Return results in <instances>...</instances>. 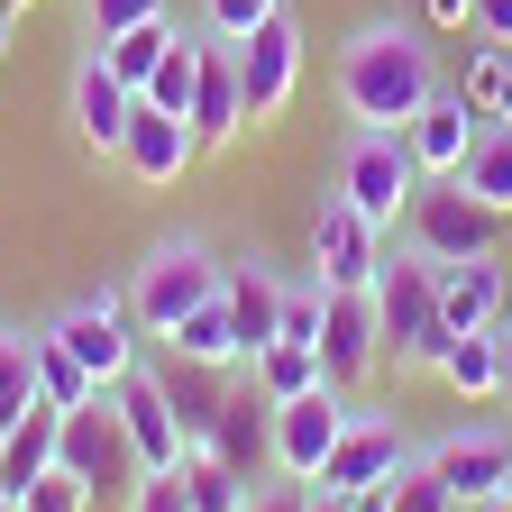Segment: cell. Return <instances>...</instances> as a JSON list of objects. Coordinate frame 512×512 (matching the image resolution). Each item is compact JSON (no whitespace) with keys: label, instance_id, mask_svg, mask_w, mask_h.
I'll return each mask as SVG.
<instances>
[{"label":"cell","instance_id":"cell-1","mask_svg":"<svg viewBox=\"0 0 512 512\" xmlns=\"http://www.w3.org/2000/svg\"><path fill=\"white\" fill-rule=\"evenodd\" d=\"M330 83H339V110L357 128H412L421 101L439 92V64H430L412 19H366V28L339 37V74Z\"/></svg>","mask_w":512,"mask_h":512},{"label":"cell","instance_id":"cell-2","mask_svg":"<svg viewBox=\"0 0 512 512\" xmlns=\"http://www.w3.org/2000/svg\"><path fill=\"white\" fill-rule=\"evenodd\" d=\"M375 320H384V357H394L403 375H439L448 357V320H439V266L421 247H384V266H375Z\"/></svg>","mask_w":512,"mask_h":512},{"label":"cell","instance_id":"cell-3","mask_svg":"<svg viewBox=\"0 0 512 512\" xmlns=\"http://www.w3.org/2000/svg\"><path fill=\"white\" fill-rule=\"evenodd\" d=\"M220 284H229V266L211 256V238L174 229V238H156L138 266H128V311H138V330H147V339H165L174 320H183V311H202Z\"/></svg>","mask_w":512,"mask_h":512},{"label":"cell","instance_id":"cell-4","mask_svg":"<svg viewBox=\"0 0 512 512\" xmlns=\"http://www.w3.org/2000/svg\"><path fill=\"white\" fill-rule=\"evenodd\" d=\"M503 211H485L458 174H421L412 211H403V247H421L430 266H467V256H494Z\"/></svg>","mask_w":512,"mask_h":512},{"label":"cell","instance_id":"cell-5","mask_svg":"<svg viewBox=\"0 0 512 512\" xmlns=\"http://www.w3.org/2000/svg\"><path fill=\"white\" fill-rule=\"evenodd\" d=\"M46 330L83 357V375H92V384H119L128 366H147V357H138V339H147V330H138V311H128V284H92V293H74V302L46 320Z\"/></svg>","mask_w":512,"mask_h":512},{"label":"cell","instance_id":"cell-6","mask_svg":"<svg viewBox=\"0 0 512 512\" xmlns=\"http://www.w3.org/2000/svg\"><path fill=\"white\" fill-rule=\"evenodd\" d=\"M330 192H348V202H357L375 229H403L412 192H421V165H412V147H403V128H357Z\"/></svg>","mask_w":512,"mask_h":512},{"label":"cell","instance_id":"cell-7","mask_svg":"<svg viewBox=\"0 0 512 512\" xmlns=\"http://www.w3.org/2000/svg\"><path fill=\"white\" fill-rule=\"evenodd\" d=\"M55 467L64 476H83L92 494H128L147 467H138V439H128V421H119V403L110 394H92L83 412H64V448H55Z\"/></svg>","mask_w":512,"mask_h":512},{"label":"cell","instance_id":"cell-8","mask_svg":"<svg viewBox=\"0 0 512 512\" xmlns=\"http://www.w3.org/2000/svg\"><path fill=\"white\" fill-rule=\"evenodd\" d=\"M348 421H357V394H339V384H311V394L275 403V476L320 485V467H330V448L348 439Z\"/></svg>","mask_w":512,"mask_h":512},{"label":"cell","instance_id":"cell-9","mask_svg":"<svg viewBox=\"0 0 512 512\" xmlns=\"http://www.w3.org/2000/svg\"><path fill=\"white\" fill-rule=\"evenodd\" d=\"M384 247H394V229H375V220L348 202V192H320V211H311V275L330 284V293H357V284H375Z\"/></svg>","mask_w":512,"mask_h":512},{"label":"cell","instance_id":"cell-10","mask_svg":"<svg viewBox=\"0 0 512 512\" xmlns=\"http://www.w3.org/2000/svg\"><path fill=\"white\" fill-rule=\"evenodd\" d=\"M238 92H247V128L293 110V92H302V19L293 10H275L256 37H238Z\"/></svg>","mask_w":512,"mask_h":512},{"label":"cell","instance_id":"cell-11","mask_svg":"<svg viewBox=\"0 0 512 512\" xmlns=\"http://www.w3.org/2000/svg\"><path fill=\"white\" fill-rule=\"evenodd\" d=\"M192 156H202V128H192L183 110H156V101H138V119H128V138H119V174L138 183V192H174L183 174H192Z\"/></svg>","mask_w":512,"mask_h":512},{"label":"cell","instance_id":"cell-12","mask_svg":"<svg viewBox=\"0 0 512 512\" xmlns=\"http://www.w3.org/2000/svg\"><path fill=\"white\" fill-rule=\"evenodd\" d=\"M421 458L439 467V485L458 503H485V494L512 485V421H458L448 439H430Z\"/></svg>","mask_w":512,"mask_h":512},{"label":"cell","instance_id":"cell-13","mask_svg":"<svg viewBox=\"0 0 512 512\" xmlns=\"http://www.w3.org/2000/svg\"><path fill=\"white\" fill-rule=\"evenodd\" d=\"M110 403H119L128 439H138V467H183V458H192V430H183V412H174V394H165V366H128V375L110 384Z\"/></svg>","mask_w":512,"mask_h":512},{"label":"cell","instance_id":"cell-14","mask_svg":"<svg viewBox=\"0 0 512 512\" xmlns=\"http://www.w3.org/2000/svg\"><path fill=\"white\" fill-rule=\"evenodd\" d=\"M421 448H412V430L394 421V412H366L357 403V421H348V439L330 448V467H320V494H357V485H384L394 467H412Z\"/></svg>","mask_w":512,"mask_h":512},{"label":"cell","instance_id":"cell-15","mask_svg":"<svg viewBox=\"0 0 512 512\" xmlns=\"http://www.w3.org/2000/svg\"><path fill=\"white\" fill-rule=\"evenodd\" d=\"M384 366V320H375V293H330V311H320V375L339 384V394H357V384Z\"/></svg>","mask_w":512,"mask_h":512},{"label":"cell","instance_id":"cell-16","mask_svg":"<svg viewBox=\"0 0 512 512\" xmlns=\"http://www.w3.org/2000/svg\"><path fill=\"white\" fill-rule=\"evenodd\" d=\"M128 119H138V92H128V83L110 74V55L92 46V55L74 64V138H83L92 156H119Z\"/></svg>","mask_w":512,"mask_h":512},{"label":"cell","instance_id":"cell-17","mask_svg":"<svg viewBox=\"0 0 512 512\" xmlns=\"http://www.w3.org/2000/svg\"><path fill=\"white\" fill-rule=\"evenodd\" d=\"M476 138H485V110H476L467 92H430V101H421V119L403 128V147H412V165H421V174H458Z\"/></svg>","mask_w":512,"mask_h":512},{"label":"cell","instance_id":"cell-18","mask_svg":"<svg viewBox=\"0 0 512 512\" xmlns=\"http://www.w3.org/2000/svg\"><path fill=\"white\" fill-rule=\"evenodd\" d=\"M512 311V275H503V256H467V266H439V320L448 330H494V320Z\"/></svg>","mask_w":512,"mask_h":512},{"label":"cell","instance_id":"cell-19","mask_svg":"<svg viewBox=\"0 0 512 512\" xmlns=\"http://www.w3.org/2000/svg\"><path fill=\"white\" fill-rule=\"evenodd\" d=\"M192 128H202V147H229L247 128V92H238V46L202 28V83H192Z\"/></svg>","mask_w":512,"mask_h":512},{"label":"cell","instance_id":"cell-20","mask_svg":"<svg viewBox=\"0 0 512 512\" xmlns=\"http://www.w3.org/2000/svg\"><path fill=\"white\" fill-rule=\"evenodd\" d=\"M220 302H229V320H238L247 357H256V348H275V330H284V275L266 266V256H238L229 284H220Z\"/></svg>","mask_w":512,"mask_h":512},{"label":"cell","instance_id":"cell-21","mask_svg":"<svg viewBox=\"0 0 512 512\" xmlns=\"http://www.w3.org/2000/svg\"><path fill=\"white\" fill-rule=\"evenodd\" d=\"M55 448H64V412L55 403H37L28 421H10V430H0V494H28L37 476H55Z\"/></svg>","mask_w":512,"mask_h":512},{"label":"cell","instance_id":"cell-22","mask_svg":"<svg viewBox=\"0 0 512 512\" xmlns=\"http://www.w3.org/2000/svg\"><path fill=\"white\" fill-rule=\"evenodd\" d=\"M165 348L174 357H192V366H229V375H247V339H238V320H229V302L211 293L202 311H183L174 330H165Z\"/></svg>","mask_w":512,"mask_h":512},{"label":"cell","instance_id":"cell-23","mask_svg":"<svg viewBox=\"0 0 512 512\" xmlns=\"http://www.w3.org/2000/svg\"><path fill=\"white\" fill-rule=\"evenodd\" d=\"M439 384H448L458 403H485V394H503V348H494V330L448 339V357H439Z\"/></svg>","mask_w":512,"mask_h":512},{"label":"cell","instance_id":"cell-24","mask_svg":"<svg viewBox=\"0 0 512 512\" xmlns=\"http://www.w3.org/2000/svg\"><path fill=\"white\" fill-rule=\"evenodd\" d=\"M165 394H174V412H183L192 439H211V421H220V403H229V366H192V357H174V366H165Z\"/></svg>","mask_w":512,"mask_h":512},{"label":"cell","instance_id":"cell-25","mask_svg":"<svg viewBox=\"0 0 512 512\" xmlns=\"http://www.w3.org/2000/svg\"><path fill=\"white\" fill-rule=\"evenodd\" d=\"M183 46V28L174 19H147V28H128V37H101V55H110V74L128 83V92H147L156 83V64Z\"/></svg>","mask_w":512,"mask_h":512},{"label":"cell","instance_id":"cell-26","mask_svg":"<svg viewBox=\"0 0 512 512\" xmlns=\"http://www.w3.org/2000/svg\"><path fill=\"white\" fill-rule=\"evenodd\" d=\"M247 375H256V394H266V403H293V394H311V384H330V375H320V348H302V339L256 348Z\"/></svg>","mask_w":512,"mask_h":512},{"label":"cell","instance_id":"cell-27","mask_svg":"<svg viewBox=\"0 0 512 512\" xmlns=\"http://www.w3.org/2000/svg\"><path fill=\"white\" fill-rule=\"evenodd\" d=\"M458 183L476 192V202H485V211H503V220H512V128H494V119H485V138L467 147V165H458Z\"/></svg>","mask_w":512,"mask_h":512},{"label":"cell","instance_id":"cell-28","mask_svg":"<svg viewBox=\"0 0 512 512\" xmlns=\"http://www.w3.org/2000/svg\"><path fill=\"white\" fill-rule=\"evenodd\" d=\"M183 485H192V512H247V494H256V476L229 467L220 448H192V458H183Z\"/></svg>","mask_w":512,"mask_h":512},{"label":"cell","instance_id":"cell-29","mask_svg":"<svg viewBox=\"0 0 512 512\" xmlns=\"http://www.w3.org/2000/svg\"><path fill=\"white\" fill-rule=\"evenodd\" d=\"M37 394H46V403H55V412H83V403H92V394H110V384H92V375H83V357H74V348H64V339H55V330H37Z\"/></svg>","mask_w":512,"mask_h":512},{"label":"cell","instance_id":"cell-30","mask_svg":"<svg viewBox=\"0 0 512 512\" xmlns=\"http://www.w3.org/2000/svg\"><path fill=\"white\" fill-rule=\"evenodd\" d=\"M46 394H37V330H0V430L28 421Z\"/></svg>","mask_w":512,"mask_h":512},{"label":"cell","instance_id":"cell-31","mask_svg":"<svg viewBox=\"0 0 512 512\" xmlns=\"http://www.w3.org/2000/svg\"><path fill=\"white\" fill-rule=\"evenodd\" d=\"M467 101H476L494 128H512V46H485V55L467 64Z\"/></svg>","mask_w":512,"mask_h":512},{"label":"cell","instance_id":"cell-32","mask_svg":"<svg viewBox=\"0 0 512 512\" xmlns=\"http://www.w3.org/2000/svg\"><path fill=\"white\" fill-rule=\"evenodd\" d=\"M192 83H202V37H183V46L156 64V83H147L138 101H156V110H183V119H192Z\"/></svg>","mask_w":512,"mask_h":512},{"label":"cell","instance_id":"cell-33","mask_svg":"<svg viewBox=\"0 0 512 512\" xmlns=\"http://www.w3.org/2000/svg\"><path fill=\"white\" fill-rule=\"evenodd\" d=\"M74 10H83V37L101 46V37H128V28L165 19V0H74Z\"/></svg>","mask_w":512,"mask_h":512},{"label":"cell","instance_id":"cell-34","mask_svg":"<svg viewBox=\"0 0 512 512\" xmlns=\"http://www.w3.org/2000/svg\"><path fill=\"white\" fill-rule=\"evenodd\" d=\"M394 512H467V503L439 485V467H430V458H412V467H394Z\"/></svg>","mask_w":512,"mask_h":512},{"label":"cell","instance_id":"cell-35","mask_svg":"<svg viewBox=\"0 0 512 512\" xmlns=\"http://www.w3.org/2000/svg\"><path fill=\"white\" fill-rule=\"evenodd\" d=\"M275 10H284V0H202V28L238 46V37H256V28H266Z\"/></svg>","mask_w":512,"mask_h":512},{"label":"cell","instance_id":"cell-36","mask_svg":"<svg viewBox=\"0 0 512 512\" xmlns=\"http://www.w3.org/2000/svg\"><path fill=\"white\" fill-rule=\"evenodd\" d=\"M128 512H192V485H183V467H147L138 485H128Z\"/></svg>","mask_w":512,"mask_h":512},{"label":"cell","instance_id":"cell-37","mask_svg":"<svg viewBox=\"0 0 512 512\" xmlns=\"http://www.w3.org/2000/svg\"><path fill=\"white\" fill-rule=\"evenodd\" d=\"M19 512H92V485L55 467V476H37V485L19 494Z\"/></svg>","mask_w":512,"mask_h":512},{"label":"cell","instance_id":"cell-38","mask_svg":"<svg viewBox=\"0 0 512 512\" xmlns=\"http://www.w3.org/2000/svg\"><path fill=\"white\" fill-rule=\"evenodd\" d=\"M247 512H311V485L275 476V485H256V494H247Z\"/></svg>","mask_w":512,"mask_h":512},{"label":"cell","instance_id":"cell-39","mask_svg":"<svg viewBox=\"0 0 512 512\" xmlns=\"http://www.w3.org/2000/svg\"><path fill=\"white\" fill-rule=\"evenodd\" d=\"M476 37L485 46H512V0H476Z\"/></svg>","mask_w":512,"mask_h":512},{"label":"cell","instance_id":"cell-40","mask_svg":"<svg viewBox=\"0 0 512 512\" xmlns=\"http://www.w3.org/2000/svg\"><path fill=\"white\" fill-rule=\"evenodd\" d=\"M421 19H430V28H467L476 0H421Z\"/></svg>","mask_w":512,"mask_h":512},{"label":"cell","instance_id":"cell-41","mask_svg":"<svg viewBox=\"0 0 512 512\" xmlns=\"http://www.w3.org/2000/svg\"><path fill=\"white\" fill-rule=\"evenodd\" d=\"M494 348H503V394H512V311L494 320Z\"/></svg>","mask_w":512,"mask_h":512},{"label":"cell","instance_id":"cell-42","mask_svg":"<svg viewBox=\"0 0 512 512\" xmlns=\"http://www.w3.org/2000/svg\"><path fill=\"white\" fill-rule=\"evenodd\" d=\"M311 512H348V494H320V485H311Z\"/></svg>","mask_w":512,"mask_h":512},{"label":"cell","instance_id":"cell-43","mask_svg":"<svg viewBox=\"0 0 512 512\" xmlns=\"http://www.w3.org/2000/svg\"><path fill=\"white\" fill-rule=\"evenodd\" d=\"M467 512H512V485H503V494H485V503H467Z\"/></svg>","mask_w":512,"mask_h":512},{"label":"cell","instance_id":"cell-44","mask_svg":"<svg viewBox=\"0 0 512 512\" xmlns=\"http://www.w3.org/2000/svg\"><path fill=\"white\" fill-rule=\"evenodd\" d=\"M0 64H10V10H0Z\"/></svg>","mask_w":512,"mask_h":512},{"label":"cell","instance_id":"cell-45","mask_svg":"<svg viewBox=\"0 0 512 512\" xmlns=\"http://www.w3.org/2000/svg\"><path fill=\"white\" fill-rule=\"evenodd\" d=\"M0 10H10V19H19V10H28V0H0Z\"/></svg>","mask_w":512,"mask_h":512},{"label":"cell","instance_id":"cell-46","mask_svg":"<svg viewBox=\"0 0 512 512\" xmlns=\"http://www.w3.org/2000/svg\"><path fill=\"white\" fill-rule=\"evenodd\" d=\"M0 512H19V503H10V494H0Z\"/></svg>","mask_w":512,"mask_h":512}]
</instances>
